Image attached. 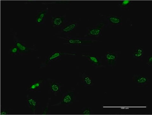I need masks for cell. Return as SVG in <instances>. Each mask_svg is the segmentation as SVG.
<instances>
[{"mask_svg":"<svg viewBox=\"0 0 152 115\" xmlns=\"http://www.w3.org/2000/svg\"><path fill=\"white\" fill-rule=\"evenodd\" d=\"M74 94L72 92H66L62 97L60 104L64 105H68L72 104L74 100Z\"/></svg>","mask_w":152,"mask_h":115,"instance_id":"10","label":"cell"},{"mask_svg":"<svg viewBox=\"0 0 152 115\" xmlns=\"http://www.w3.org/2000/svg\"><path fill=\"white\" fill-rule=\"evenodd\" d=\"M133 1H122L118 2V6L121 10H129V6L132 5Z\"/></svg>","mask_w":152,"mask_h":115,"instance_id":"14","label":"cell"},{"mask_svg":"<svg viewBox=\"0 0 152 115\" xmlns=\"http://www.w3.org/2000/svg\"><path fill=\"white\" fill-rule=\"evenodd\" d=\"M66 22V15L51 16V26L53 28H62Z\"/></svg>","mask_w":152,"mask_h":115,"instance_id":"4","label":"cell"},{"mask_svg":"<svg viewBox=\"0 0 152 115\" xmlns=\"http://www.w3.org/2000/svg\"><path fill=\"white\" fill-rule=\"evenodd\" d=\"M66 55L65 54V52H53L48 57L47 62L57 60L61 56Z\"/></svg>","mask_w":152,"mask_h":115,"instance_id":"15","label":"cell"},{"mask_svg":"<svg viewBox=\"0 0 152 115\" xmlns=\"http://www.w3.org/2000/svg\"><path fill=\"white\" fill-rule=\"evenodd\" d=\"M63 38L64 40L66 41V44L69 45L81 46L86 43L91 42V40L84 38L82 37L75 36L66 37Z\"/></svg>","mask_w":152,"mask_h":115,"instance_id":"1","label":"cell"},{"mask_svg":"<svg viewBox=\"0 0 152 115\" xmlns=\"http://www.w3.org/2000/svg\"><path fill=\"white\" fill-rule=\"evenodd\" d=\"M48 9L39 11L36 15V23L38 25H43L45 24L46 15L48 11Z\"/></svg>","mask_w":152,"mask_h":115,"instance_id":"11","label":"cell"},{"mask_svg":"<svg viewBox=\"0 0 152 115\" xmlns=\"http://www.w3.org/2000/svg\"><path fill=\"white\" fill-rule=\"evenodd\" d=\"M144 54V50L141 46H136L132 51L133 57L138 60H142Z\"/></svg>","mask_w":152,"mask_h":115,"instance_id":"12","label":"cell"},{"mask_svg":"<svg viewBox=\"0 0 152 115\" xmlns=\"http://www.w3.org/2000/svg\"><path fill=\"white\" fill-rule=\"evenodd\" d=\"M78 22L77 21H70L66 22L61 28V32L64 34L71 33L77 28Z\"/></svg>","mask_w":152,"mask_h":115,"instance_id":"5","label":"cell"},{"mask_svg":"<svg viewBox=\"0 0 152 115\" xmlns=\"http://www.w3.org/2000/svg\"><path fill=\"white\" fill-rule=\"evenodd\" d=\"M82 80L85 86H91L92 85L93 82L92 79L88 76H84L82 78Z\"/></svg>","mask_w":152,"mask_h":115,"instance_id":"18","label":"cell"},{"mask_svg":"<svg viewBox=\"0 0 152 115\" xmlns=\"http://www.w3.org/2000/svg\"><path fill=\"white\" fill-rule=\"evenodd\" d=\"M105 24L102 23L98 24L87 29V36H92L96 37L102 36V29L104 27Z\"/></svg>","mask_w":152,"mask_h":115,"instance_id":"2","label":"cell"},{"mask_svg":"<svg viewBox=\"0 0 152 115\" xmlns=\"http://www.w3.org/2000/svg\"><path fill=\"white\" fill-rule=\"evenodd\" d=\"M122 16L109 15L107 16V21L111 25H119L122 24Z\"/></svg>","mask_w":152,"mask_h":115,"instance_id":"13","label":"cell"},{"mask_svg":"<svg viewBox=\"0 0 152 115\" xmlns=\"http://www.w3.org/2000/svg\"><path fill=\"white\" fill-rule=\"evenodd\" d=\"M10 53L12 56H16L20 53L18 49L16 46H12L10 48Z\"/></svg>","mask_w":152,"mask_h":115,"instance_id":"19","label":"cell"},{"mask_svg":"<svg viewBox=\"0 0 152 115\" xmlns=\"http://www.w3.org/2000/svg\"><path fill=\"white\" fill-rule=\"evenodd\" d=\"M15 44V46L18 49L20 53L21 54H26L29 51V48L25 44L20 41H16Z\"/></svg>","mask_w":152,"mask_h":115,"instance_id":"16","label":"cell"},{"mask_svg":"<svg viewBox=\"0 0 152 115\" xmlns=\"http://www.w3.org/2000/svg\"><path fill=\"white\" fill-rule=\"evenodd\" d=\"M50 88L52 92L56 94L60 91L61 86L58 83L53 81L50 83Z\"/></svg>","mask_w":152,"mask_h":115,"instance_id":"17","label":"cell"},{"mask_svg":"<svg viewBox=\"0 0 152 115\" xmlns=\"http://www.w3.org/2000/svg\"><path fill=\"white\" fill-rule=\"evenodd\" d=\"M48 107H46L45 109L44 110L43 112L42 113V114H45L48 113Z\"/></svg>","mask_w":152,"mask_h":115,"instance_id":"23","label":"cell"},{"mask_svg":"<svg viewBox=\"0 0 152 115\" xmlns=\"http://www.w3.org/2000/svg\"><path fill=\"white\" fill-rule=\"evenodd\" d=\"M92 109L89 108H84L82 111V114L84 115H89L92 113Z\"/></svg>","mask_w":152,"mask_h":115,"instance_id":"20","label":"cell"},{"mask_svg":"<svg viewBox=\"0 0 152 115\" xmlns=\"http://www.w3.org/2000/svg\"><path fill=\"white\" fill-rule=\"evenodd\" d=\"M89 62L91 65L96 67H100L102 64L101 61L99 58L91 54H84L82 55Z\"/></svg>","mask_w":152,"mask_h":115,"instance_id":"9","label":"cell"},{"mask_svg":"<svg viewBox=\"0 0 152 115\" xmlns=\"http://www.w3.org/2000/svg\"><path fill=\"white\" fill-rule=\"evenodd\" d=\"M44 80L39 79L30 83V85L26 88V90L29 92H37L41 89L44 83Z\"/></svg>","mask_w":152,"mask_h":115,"instance_id":"8","label":"cell"},{"mask_svg":"<svg viewBox=\"0 0 152 115\" xmlns=\"http://www.w3.org/2000/svg\"><path fill=\"white\" fill-rule=\"evenodd\" d=\"M26 106L30 109L31 113L35 114L36 110L37 107L38 102L34 97L27 95L26 98Z\"/></svg>","mask_w":152,"mask_h":115,"instance_id":"6","label":"cell"},{"mask_svg":"<svg viewBox=\"0 0 152 115\" xmlns=\"http://www.w3.org/2000/svg\"><path fill=\"white\" fill-rule=\"evenodd\" d=\"M10 113V110L7 109V108H2L1 110V115H7Z\"/></svg>","mask_w":152,"mask_h":115,"instance_id":"21","label":"cell"},{"mask_svg":"<svg viewBox=\"0 0 152 115\" xmlns=\"http://www.w3.org/2000/svg\"><path fill=\"white\" fill-rule=\"evenodd\" d=\"M104 57L106 62L110 67H114L117 64L118 58L117 52H107Z\"/></svg>","mask_w":152,"mask_h":115,"instance_id":"3","label":"cell"},{"mask_svg":"<svg viewBox=\"0 0 152 115\" xmlns=\"http://www.w3.org/2000/svg\"><path fill=\"white\" fill-rule=\"evenodd\" d=\"M146 64L149 67H152V56H149L148 58L147 61L146 62Z\"/></svg>","mask_w":152,"mask_h":115,"instance_id":"22","label":"cell"},{"mask_svg":"<svg viewBox=\"0 0 152 115\" xmlns=\"http://www.w3.org/2000/svg\"><path fill=\"white\" fill-rule=\"evenodd\" d=\"M133 82L136 83L137 86L144 87L148 85L149 80L148 78L140 74H135L132 77Z\"/></svg>","mask_w":152,"mask_h":115,"instance_id":"7","label":"cell"}]
</instances>
